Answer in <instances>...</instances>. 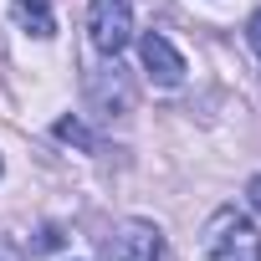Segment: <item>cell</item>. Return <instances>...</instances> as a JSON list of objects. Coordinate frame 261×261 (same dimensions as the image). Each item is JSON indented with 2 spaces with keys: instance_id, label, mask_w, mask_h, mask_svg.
<instances>
[{
  "instance_id": "8992f818",
  "label": "cell",
  "mask_w": 261,
  "mask_h": 261,
  "mask_svg": "<svg viewBox=\"0 0 261 261\" xmlns=\"http://www.w3.org/2000/svg\"><path fill=\"white\" fill-rule=\"evenodd\" d=\"M11 21L26 36H36V41H51L57 36V16H51L46 0H11Z\"/></svg>"
},
{
  "instance_id": "9c48e42d",
  "label": "cell",
  "mask_w": 261,
  "mask_h": 261,
  "mask_svg": "<svg viewBox=\"0 0 261 261\" xmlns=\"http://www.w3.org/2000/svg\"><path fill=\"white\" fill-rule=\"evenodd\" d=\"M246 200H251V210H261V174L246 185Z\"/></svg>"
},
{
  "instance_id": "7a4b0ae2",
  "label": "cell",
  "mask_w": 261,
  "mask_h": 261,
  "mask_svg": "<svg viewBox=\"0 0 261 261\" xmlns=\"http://www.w3.org/2000/svg\"><path fill=\"white\" fill-rule=\"evenodd\" d=\"M87 41L97 57H118L134 41V0H87Z\"/></svg>"
},
{
  "instance_id": "30bf717a",
  "label": "cell",
  "mask_w": 261,
  "mask_h": 261,
  "mask_svg": "<svg viewBox=\"0 0 261 261\" xmlns=\"http://www.w3.org/2000/svg\"><path fill=\"white\" fill-rule=\"evenodd\" d=\"M0 261H21V256H16V251H11L6 241H0Z\"/></svg>"
},
{
  "instance_id": "277c9868",
  "label": "cell",
  "mask_w": 261,
  "mask_h": 261,
  "mask_svg": "<svg viewBox=\"0 0 261 261\" xmlns=\"http://www.w3.org/2000/svg\"><path fill=\"white\" fill-rule=\"evenodd\" d=\"M82 87H87L92 113H102V118H123V113H134V82H128V72L118 67V57H108L102 67H87Z\"/></svg>"
},
{
  "instance_id": "8fae6325",
  "label": "cell",
  "mask_w": 261,
  "mask_h": 261,
  "mask_svg": "<svg viewBox=\"0 0 261 261\" xmlns=\"http://www.w3.org/2000/svg\"><path fill=\"white\" fill-rule=\"evenodd\" d=\"M0 174H6V164H0Z\"/></svg>"
},
{
  "instance_id": "6da1fadb",
  "label": "cell",
  "mask_w": 261,
  "mask_h": 261,
  "mask_svg": "<svg viewBox=\"0 0 261 261\" xmlns=\"http://www.w3.org/2000/svg\"><path fill=\"white\" fill-rule=\"evenodd\" d=\"M205 261H261V230L236 205H220L205 220Z\"/></svg>"
},
{
  "instance_id": "ba28073f",
  "label": "cell",
  "mask_w": 261,
  "mask_h": 261,
  "mask_svg": "<svg viewBox=\"0 0 261 261\" xmlns=\"http://www.w3.org/2000/svg\"><path fill=\"white\" fill-rule=\"evenodd\" d=\"M246 41H251V51L261 57V11H256V16L246 21Z\"/></svg>"
},
{
  "instance_id": "52a82bcc",
  "label": "cell",
  "mask_w": 261,
  "mask_h": 261,
  "mask_svg": "<svg viewBox=\"0 0 261 261\" xmlns=\"http://www.w3.org/2000/svg\"><path fill=\"white\" fill-rule=\"evenodd\" d=\"M51 134H57L62 144H77V149H87V154L97 149V139L87 134V123H82V118H57V123H51Z\"/></svg>"
},
{
  "instance_id": "3957f363",
  "label": "cell",
  "mask_w": 261,
  "mask_h": 261,
  "mask_svg": "<svg viewBox=\"0 0 261 261\" xmlns=\"http://www.w3.org/2000/svg\"><path fill=\"white\" fill-rule=\"evenodd\" d=\"M108 261H169V241L154 220H118L102 241Z\"/></svg>"
},
{
  "instance_id": "5b68a950",
  "label": "cell",
  "mask_w": 261,
  "mask_h": 261,
  "mask_svg": "<svg viewBox=\"0 0 261 261\" xmlns=\"http://www.w3.org/2000/svg\"><path fill=\"white\" fill-rule=\"evenodd\" d=\"M139 57H144V72H149L159 87H179V82H185V57H179V46H174L169 36L144 31V36H139Z\"/></svg>"
}]
</instances>
